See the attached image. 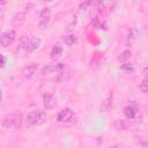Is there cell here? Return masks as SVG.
<instances>
[{
    "label": "cell",
    "mask_w": 148,
    "mask_h": 148,
    "mask_svg": "<svg viewBox=\"0 0 148 148\" xmlns=\"http://www.w3.org/2000/svg\"><path fill=\"white\" fill-rule=\"evenodd\" d=\"M1 126L7 130H18L22 126V116L21 113L7 114L1 120Z\"/></svg>",
    "instance_id": "obj_1"
},
{
    "label": "cell",
    "mask_w": 148,
    "mask_h": 148,
    "mask_svg": "<svg viewBox=\"0 0 148 148\" xmlns=\"http://www.w3.org/2000/svg\"><path fill=\"white\" fill-rule=\"evenodd\" d=\"M45 118H46V113L44 111H40V110L30 111L25 117V125H27V127H31L36 124L43 123L45 120Z\"/></svg>",
    "instance_id": "obj_2"
},
{
    "label": "cell",
    "mask_w": 148,
    "mask_h": 148,
    "mask_svg": "<svg viewBox=\"0 0 148 148\" xmlns=\"http://www.w3.org/2000/svg\"><path fill=\"white\" fill-rule=\"evenodd\" d=\"M15 37H16V34H15L14 30L6 31V32H3V34L1 35V37H0V43H1V45H2L3 47H8V46L14 42Z\"/></svg>",
    "instance_id": "obj_3"
},
{
    "label": "cell",
    "mask_w": 148,
    "mask_h": 148,
    "mask_svg": "<svg viewBox=\"0 0 148 148\" xmlns=\"http://www.w3.org/2000/svg\"><path fill=\"white\" fill-rule=\"evenodd\" d=\"M50 17H51V10H50V8H44L40 12V15H39V27L42 29L43 28H46V25L49 24Z\"/></svg>",
    "instance_id": "obj_4"
},
{
    "label": "cell",
    "mask_w": 148,
    "mask_h": 148,
    "mask_svg": "<svg viewBox=\"0 0 148 148\" xmlns=\"http://www.w3.org/2000/svg\"><path fill=\"white\" fill-rule=\"evenodd\" d=\"M37 67H38V65H37L36 62H31V64L24 66V67L22 68V75H23L24 77H27V79L32 77V76L35 75L36 71H37Z\"/></svg>",
    "instance_id": "obj_5"
},
{
    "label": "cell",
    "mask_w": 148,
    "mask_h": 148,
    "mask_svg": "<svg viewBox=\"0 0 148 148\" xmlns=\"http://www.w3.org/2000/svg\"><path fill=\"white\" fill-rule=\"evenodd\" d=\"M72 118H73V111H72V109H69V108L64 109V110L60 111L59 114H58V121H59V123H67V121H69Z\"/></svg>",
    "instance_id": "obj_6"
},
{
    "label": "cell",
    "mask_w": 148,
    "mask_h": 148,
    "mask_svg": "<svg viewBox=\"0 0 148 148\" xmlns=\"http://www.w3.org/2000/svg\"><path fill=\"white\" fill-rule=\"evenodd\" d=\"M43 103L46 109H52L56 105V96L52 92H45L43 95Z\"/></svg>",
    "instance_id": "obj_7"
},
{
    "label": "cell",
    "mask_w": 148,
    "mask_h": 148,
    "mask_svg": "<svg viewBox=\"0 0 148 148\" xmlns=\"http://www.w3.org/2000/svg\"><path fill=\"white\" fill-rule=\"evenodd\" d=\"M111 106H112V94H108L105 96V98L102 101L99 110H101V112H108L111 109Z\"/></svg>",
    "instance_id": "obj_8"
},
{
    "label": "cell",
    "mask_w": 148,
    "mask_h": 148,
    "mask_svg": "<svg viewBox=\"0 0 148 148\" xmlns=\"http://www.w3.org/2000/svg\"><path fill=\"white\" fill-rule=\"evenodd\" d=\"M40 43H42V40H40L38 37H32V38L30 39V42H29L28 51H29V52H34V51H36V50L40 46Z\"/></svg>",
    "instance_id": "obj_9"
},
{
    "label": "cell",
    "mask_w": 148,
    "mask_h": 148,
    "mask_svg": "<svg viewBox=\"0 0 148 148\" xmlns=\"http://www.w3.org/2000/svg\"><path fill=\"white\" fill-rule=\"evenodd\" d=\"M61 53H62V49H61L60 45H56V46H53V49H52V51H51V53H50L51 59H52V60H57V59H59V57L61 56Z\"/></svg>",
    "instance_id": "obj_10"
},
{
    "label": "cell",
    "mask_w": 148,
    "mask_h": 148,
    "mask_svg": "<svg viewBox=\"0 0 148 148\" xmlns=\"http://www.w3.org/2000/svg\"><path fill=\"white\" fill-rule=\"evenodd\" d=\"M29 39L27 36H22L20 38V43H18V46H17V51H21V50H28L29 47Z\"/></svg>",
    "instance_id": "obj_11"
},
{
    "label": "cell",
    "mask_w": 148,
    "mask_h": 148,
    "mask_svg": "<svg viewBox=\"0 0 148 148\" xmlns=\"http://www.w3.org/2000/svg\"><path fill=\"white\" fill-rule=\"evenodd\" d=\"M24 18H25V14L24 13H17L14 18H13V23L15 27H20L23 22H24Z\"/></svg>",
    "instance_id": "obj_12"
},
{
    "label": "cell",
    "mask_w": 148,
    "mask_h": 148,
    "mask_svg": "<svg viewBox=\"0 0 148 148\" xmlns=\"http://www.w3.org/2000/svg\"><path fill=\"white\" fill-rule=\"evenodd\" d=\"M40 72H42V75H50V74H52L53 72H57V66H53V65H45V66L42 67Z\"/></svg>",
    "instance_id": "obj_13"
},
{
    "label": "cell",
    "mask_w": 148,
    "mask_h": 148,
    "mask_svg": "<svg viewBox=\"0 0 148 148\" xmlns=\"http://www.w3.org/2000/svg\"><path fill=\"white\" fill-rule=\"evenodd\" d=\"M124 113H125V116L127 117V118H130V119H132V118H134L135 117V113H136V111H135V109L133 108V106H126L125 109H124Z\"/></svg>",
    "instance_id": "obj_14"
},
{
    "label": "cell",
    "mask_w": 148,
    "mask_h": 148,
    "mask_svg": "<svg viewBox=\"0 0 148 148\" xmlns=\"http://www.w3.org/2000/svg\"><path fill=\"white\" fill-rule=\"evenodd\" d=\"M64 42L67 46H72L76 43V37H75V35H67L64 37Z\"/></svg>",
    "instance_id": "obj_15"
},
{
    "label": "cell",
    "mask_w": 148,
    "mask_h": 148,
    "mask_svg": "<svg viewBox=\"0 0 148 148\" xmlns=\"http://www.w3.org/2000/svg\"><path fill=\"white\" fill-rule=\"evenodd\" d=\"M130 58H131V51H130V50H125V51H123V52L119 54L118 60L121 61V62H126L127 60H130Z\"/></svg>",
    "instance_id": "obj_16"
},
{
    "label": "cell",
    "mask_w": 148,
    "mask_h": 148,
    "mask_svg": "<svg viewBox=\"0 0 148 148\" xmlns=\"http://www.w3.org/2000/svg\"><path fill=\"white\" fill-rule=\"evenodd\" d=\"M140 89H141L142 92L148 94V77H145L142 80V82L140 83Z\"/></svg>",
    "instance_id": "obj_17"
},
{
    "label": "cell",
    "mask_w": 148,
    "mask_h": 148,
    "mask_svg": "<svg viewBox=\"0 0 148 148\" xmlns=\"http://www.w3.org/2000/svg\"><path fill=\"white\" fill-rule=\"evenodd\" d=\"M114 128L116 130H124V127H125V125H124V121L121 120V119H117V120H114Z\"/></svg>",
    "instance_id": "obj_18"
},
{
    "label": "cell",
    "mask_w": 148,
    "mask_h": 148,
    "mask_svg": "<svg viewBox=\"0 0 148 148\" xmlns=\"http://www.w3.org/2000/svg\"><path fill=\"white\" fill-rule=\"evenodd\" d=\"M121 68L124 71H127V72H133V66L131 64H128V62H124L121 65Z\"/></svg>",
    "instance_id": "obj_19"
},
{
    "label": "cell",
    "mask_w": 148,
    "mask_h": 148,
    "mask_svg": "<svg viewBox=\"0 0 148 148\" xmlns=\"http://www.w3.org/2000/svg\"><path fill=\"white\" fill-rule=\"evenodd\" d=\"M5 65H6V57L1 54V67H5Z\"/></svg>",
    "instance_id": "obj_20"
},
{
    "label": "cell",
    "mask_w": 148,
    "mask_h": 148,
    "mask_svg": "<svg viewBox=\"0 0 148 148\" xmlns=\"http://www.w3.org/2000/svg\"><path fill=\"white\" fill-rule=\"evenodd\" d=\"M92 1H94V0H82V2L86 3V5H88V6H90V5L92 3Z\"/></svg>",
    "instance_id": "obj_21"
},
{
    "label": "cell",
    "mask_w": 148,
    "mask_h": 148,
    "mask_svg": "<svg viewBox=\"0 0 148 148\" xmlns=\"http://www.w3.org/2000/svg\"><path fill=\"white\" fill-rule=\"evenodd\" d=\"M143 74H145L146 77H148V67H146V68L143 69Z\"/></svg>",
    "instance_id": "obj_22"
},
{
    "label": "cell",
    "mask_w": 148,
    "mask_h": 148,
    "mask_svg": "<svg viewBox=\"0 0 148 148\" xmlns=\"http://www.w3.org/2000/svg\"><path fill=\"white\" fill-rule=\"evenodd\" d=\"M0 2H1V8H3V6L6 3V0H0Z\"/></svg>",
    "instance_id": "obj_23"
},
{
    "label": "cell",
    "mask_w": 148,
    "mask_h": 148,
    "mask_svg": "<svg viewBox=\"0 0 148 148\" xmlns=\"http://www.w3.org/2000/svg\"><path fill=\"white\" fill-rule=\"evenodd\" d=\"M47 1H52V0H47Z\"/></svg>",
    "instance_id": "obj_24"
}]
</instances>
